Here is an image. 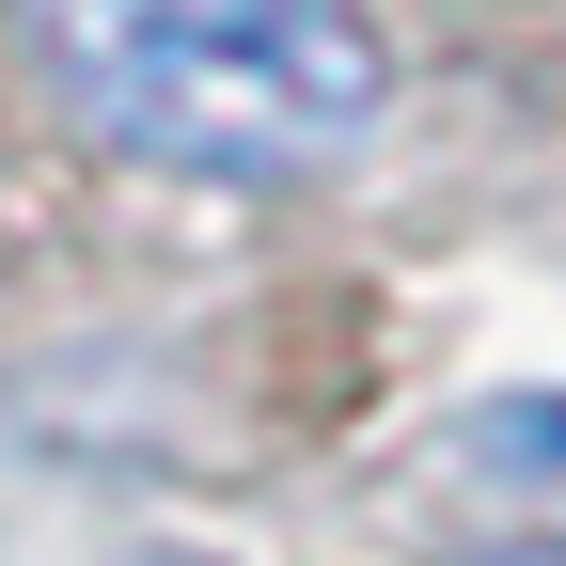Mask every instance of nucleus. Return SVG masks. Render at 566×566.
<instances>
[{
  "label": "nucleus",
  "instance_id": "f257e3e1",
  "mask_svg": "<svg viewBox=\"0 0 566 566\" xmlns=\"http://www.w3.org/2000/svg\"><path fill=\"white\" fill-rule=\"evenodd\" d=\"M48 95L158 174H315L378 126V32L346 0H17Z\"/></svg>",
  "mask_w": 566,
  "mask_h": 566
}]
</instances>
